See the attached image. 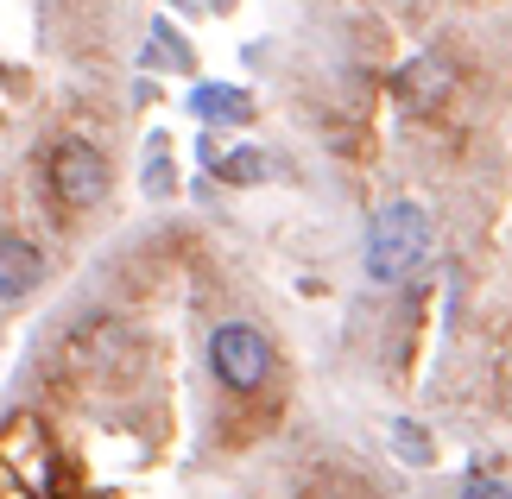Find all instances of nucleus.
I'll return each mask as SVG.
<instances>
[{
	"label": "nucleus",
	"instance_id": "obj_1",
	"mask_svg": "<svg viewBox=\"0 0 512 499\" xmlns=\"http://www.w3.org/2000/svg\"><path fill=\"white\" fill-rule=\"evenodd\" d=\"M0 499H57V455L38 417L0 424Z\"/></svg>",
	"mask_w": 512,
	"mask_h": 499
},
{
	"label": "nucleus",
	"instance_id": "obj_2",
	"mask_svg": "<svg viewBox=\"0 0 512 499\" xmlns=\"http://www.w3.org/2000/svg\"><path fill=\"white\" fill-rule=\"evenodd\" d=\"M424 253H430V215L418 203H392L367 234V272L380 278V285L411 278L424 266Z\"/></svg>",
	"mask_w": 512,
	"mask_h": 499
},
{
	"label": "nucleus",
	"instance_id": "obj_3",
	"mask_svg": "<svg viewBox=\"0 0 512 499\" xmlns=\"http://www.w3.org/2000/svg\"><path fill=\"white\" fill-rule=\"evenodd\" d=\"M209 367H215L222 386L253 392L272 373V348H266V335L253 329V323H222V329L209 335Z\"/></svg>",
	"mask_w": 512,
	"mask_h": 499
},
{
	"label": "nucleus",
	"instance_id": "obj_4",
	"mask_svg": "<svg viewBox=\"0 0 512 499\" xmlns=\"http://www.w3.org/2000/svg\"><path fill=\"white\" fill-rule=\"evenodd\" d=\"M108 184H114L108 158L95 146H83V139H64V146L51 152V190H57L64 209H95L108 196Z\"/></svg>",
	"mask_w": 512,
	"mask_h": 499
},
{
	"label": "nucleus",
	"instance_id": "obj_5",
	"mask_svg": "<svg viewBox=\"0 0 512 499\" xmlns=\"http://www.w3.org/2000/svg\"><path fill=\"white\" fill-rule=\"evenodd\" d=\"M38 272H45V259L32 253V241H19V234H0V304L26 297V291L38 285Z\"/></svg>",
	"mask_w": 512,
	"mask_h": 499
},
{
	"label": "nucleus",
	"instance_id": "obj_6",
	"mask_svg": "<svg viewBox=\"0 0 512 499\" xmlns=\"http://www.w3.org/2000/svg\"><path fill=\"white\" fill-rule=\"evenodd\" d=\"M443 89H449V64L443 57H418L405 76H399V95L411 108H430V102H443Z\"/></svg>",
	"mask_w": 512,
	"mask_h": 499
},
{
	"label": "nucleus",
	"instance_id": "obj_7",
	"mask_svg": "<svg viewBox=\"0 0 512 499\" xmlns=\"http://www.w3.org/2000/svg\"><path fill=\"white\" fill-rule=\"evenodd\" d=\"M190 114H203V121H247L253 102H247L241 89H215V83H203V89H190Z\"/></svg>",
	"mask_w": 512,
	"mask_h": 499
},
{
	"label": "nucleus",
	"instance_id": "obj_8",
	"mask_svg": "<svg viewBox=\"0 0 512 499\" xmlns=\"http://www.w3.org/2000/svg\"><path fill=\"white\" fill-rule=\"evenodd\" d=\"M215 171H222L228 184H260V177H272L279 165H272L266 152H228V158H222V165H215Z\"/></svg>",
	"mask_w": 512,
	"mask_h": 499
},
{
	"label": "nucleus",
	"instance_id": "obj_9",
	"mask_svg": "<svg viewBox=\"0 0 512 499\" xmlns=\"http://www.w3.org/2000/svg\"><path fill=\"white\" fill-rule=\"evenodd\" d=\"M462 499H506V481H487V474H475Z\"/></svg>",
	"mask_w": 512,
	"mask_h": 499
}]
</instances>
